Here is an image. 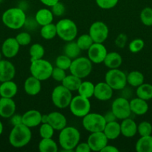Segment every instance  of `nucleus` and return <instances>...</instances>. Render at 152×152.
<instances>
[{"label": "nucleus", "mask_w": 152, "mask_h": 152, "mask_svg": "<svg viewBox=\"0 0 152 152\" xmlns=\"http://www.w3.org/2000/svg\"><path fill=\"white\" fill-rule=\"evenodd\" d=\"M80 134L76 128L73 126H66L60 131L58 141L62 151H74L75 148L80 142Z\"/></svg>", "instance_id": "nucleus-1"}, {"label": "nucleus", "mask_w": 152, "mask_h": 152, "mask_svg": "<svg viewBox=\"0 0 152 152\" xmlns=\"http://www.w3.org/2000/svg\"><path fill=\"white\" fill-rule=\"evenodd\" d=\"M25 11L20 7H10L6 10L1 16V21L7 28L11 30L22 28L26 22Z\"/></svg>", "instance_id": "nucleus-2"}, {"label": "nucleus", "mask_w": 152, "mask_h": 152, "mask_svg": "<svg viewBox=\"0 0 152 152\" xmlns=\"http://www.w3.org/2000/svg\"><path fill=\"white\" fill-rule=\"evenodd\" d=\"M32 137V133L28 126L24 124L14 126L9 134V142L13 148H23L28 145Z\"/></svg>", "instance_id": "nucleus-3"}, {"label": "nucleus", "mask_w": 152, "mask_h": 152, "mask_svg": "<svg viewBox=\"0 0 152 152\" xmlns=\"http://www.w3.org/2000/svg\"><path fill=\"white\" fill-rule=\"evenodd\" d=\"M57 36L65 42L73 41L77 35V27L70 19H62L56 24Z\"/></svg>", "instance_id": "nucleus-4"}, {"label": "nucleus", "mask_w": 152, "mask_h": 152, "mask_svg": "<svg viewBox=\"0 0 152 152\" xmlns=\"http://www.w3.org/2000/svg\"><path fill=\"white\" fill-rule=\"evenodd\" d=\"M53 66L49 61L44 59H37L31 62L30 73L31 76L40 81H45L52 77Z\"/></svg>", "instance_id": "nucleus-5"}, {"label": "nucleus", "mask_w": 152, "mask_h": 152, "mask_svg": "<svg viewBox=\"0 0 152 152\" xmlns=\"http://www.w3.org/2000/svg\"><path fill=\"white\" fill-rule=\"evenodd\" d=\"M69 70L71 74L82 80L87 77L91 74L92 70V62L88 57L78 56L73 59Z\"/></svg>", "instance_id": "nucleus-6"}, {"label": "nucleus", "mask_w": 152, "mask_h": 152, "mask_svg": "<svg viewBox=\"0 0 152 152\" xmlns=\"http://www.w3.org/2000/svg\"><path fill=\"white\" fill-rule=\"evenodd\" d=\"M72 97L71 91L64 87L63 85L56 86L52 92V103L60 109H63L69 106Z\"/></svg>", "instance_id": "nucleus-7"}, {"label": "nucleus", "mask_w": 152, "mask_h": 152, "mask_svg": "<svg viewBox=\"0 0 152 152\" xmlns=\"http://www.w3.org/2000/svg\"><path fill=\"white\" fill-rule=\"evenodd\" d=\"M105 82L113 91H122L127 86V74L119 68L110 69L105 74Z\"/></svg>", "instance_id": "nucleus-8"}, {"label": "nucleus", "mask_w": 152, "mask_h": 152, "mask_svg": "<svg viewBox=\"0 0 152 152\" xmlns=\"http://www.w3.org/2000/svg\"><path fill=\"white\" fill-rule=\"evenodd\" d=\"M106 123L104 116L97 113L89 112L82 120L83 129L90 133L103 132Z\"/></svg>", "instance_id": "nucleus-9"}, {"label": "nucleus", "mask_w": 152, "mask_h": 152, "mask_svg": "<svg viewBox=\"0 0 152 152\" xmlns=\"http://www.w3.org/2000/svg\"><path fill=\"white\" fill-rule=\"evenodd\" d=\"M69 107L73 115L83 118L84 116L90 112L91 103L89 98L78 94L73 96Z\"/></svg>", "instance_id": "nucleus-10"}, {"label": "nucleus", "mask_w": 152, "mask_h": 152, "mask_svg": "<svg viewBox=\"0 0 152 152\" xmlns=\"http://www.w3.org/2000/svg\"><path fill=\"white\" fill-rule=\"evenodd\" d=\"M111 110L116 117L117 120H124L130 117L131 112L130 107V101L127 98L120 96L113 100Z\"/></svg>", "instance_id": "nucleus-11"}, {"label": "nucleus", "mask_w": 152, "mask_h": 152, "mask_svg": "<svg viewBox=\"0 0 152 152\" xmlns=\"http://www.w3.org/2000/svg\"><path fill=\"white\" fill-rule=\"evenodd\" d=\"M89 34L94 42L104 43L109 35V28L104 22L96 21L89 27Z\"/></svg>", "instance_id": "nucleus-12"}, {"label": "nucleus", "mask_w": 152, "mask_h": 152, "mask_svg": "<svg viewBox=\"0 0 152 152\" xmlns=\"http://www.w3.org/2000/svg\"><path fill=\"white\" fill-rule=\"evenodd\" d=\"M87 50L88 58L94 64L102 63L108 53L103 43L94 42Z\"/></svg>", "instance_id": "nucleus-13"}, {"label": "nucleus", "mask_w": 152, "mask_h": 152, "mask_svg": "<svg viewBox=\"0 0 152 152\" xmlns=\"http://www.w3.org/2000/svg\"><path fill=\"white\" fill-rule=\"evenodd\" d=\"M108 140L103 132H93L88 137L87 143L90 147L91 151H101L108 144Z\"/></svg>", "instance_id": "nucleus-14"}, {"label": "nucleus", "mask_w": 152, "mask_h": 152, "mask_svg": "<svg viewBox=\"0 0 152 152\" xmlns=\"http://www.w3.org/2000/svg\"><path fill=\"white\" fill-rule=\"evenodd\" d=\"M20 45L15 37H9L6 39L1 45V53L4 57L11 59L15 57L19 51Z\"/></svg>", "instance_id": "nucleus-15"}, {"label": "nucleus", "mask_w": 152, "mask_h": 152, "mask_svg": "<svg viewBox=\"0 0 152 152\" xmlns=\"http://www.w3.org/2000/svg\"><path fill=\"white\" fill-rule=\"evenodd\" d=\"M113 94V90L110 86L104 82L97 83L95 85L93 96L98 100L107 101L110 100Z\"/></svg>", "instance_id": "nucleus-16"}, {"label": "nucleus", "mask_w": 152, "mask_h": 152, "mask_svg": "<svg viewBox=\"0 0 152 152\" xmlns=\"http://www.w3.org/2000/svg\"><path fill=\"white\" fill-rule=\"evenodd\" d=\"M16 74V68L11 62L5 59L0 60V83L13 80Z\"/></svg>", "instance_id": "nucleus-17"}, {"label": "nucleus", "mask_w": 152, "mask_h": 152, "mask_svg": "<svg viewBox=\"0 0 152 152\" xmlns=\"http://www.w3.org/2000/svg\"><path fill=\"white\" fill-rule=\"evenodd\" d=\"M16 105L12 98L1 97L0 99V117L10 118L16 111Z\"/></svg>", "instance_id": "nucleus-18"}, {"label": "nucleus", "mask_w": 152, "mask_h": 152, "mask_svg": "<svg viewBox=\"0 0 152 152\" xmlns=\"http://www.w3.org/2000/svg\"><path fill=\"white\" fill-rule=\"evenodd\" d=\"M42 114L37 110H29L22 114V124L28 128H34L41 124Z\"/></svg>", "instance_id": "nucleus-19"}, {"label": "nucleus", "mask_w": 152, "mask_h": 152, "mask_svg": "<svg viewBox=\"0 0 152 152\" xmlns=\"http://www.w3.org/2000/svg\"><path fill=\"white\" fill-rule=\"evenodd\" d=\"M48 123H49L55 131H61L66 126L67 120L62 113L53 111L48 114Z\"/></svg>", "instance_id": "nucleus-20"}, {"label": "nucleus", "mask_w": 152, "mask_h": 152, "mask_svg": "<svg viewBox=\"0 0 152 152\" xmlns=\"http://www.w3.org/2000/svg\"><path fill=\"white\" fill-rule=\"evenodd\" d=\"M42 88L41 81L33 76L28 77L24 83V90L29 96H36L40 92Z\"/></svg>", "instance_id": "nucleus-21"}, {"label": "nucleus", "mask_w": 152, "mask_h": 152, "mask_svg": "<svg viewBox=\"0 0 152 152\" xmlns=\"http://www.w3.org/2000/svg\"><path fill=\"white\" fill-rule=\"evenodd\" d=\"M121 134L127 138L135 136L137 133V124L134 120L130 117L122 120L120 123Z\"/></svg>", "instance_id": "nucleus-22"}, {"label": "nucleus", "mask_w": 152, "mask_h": 152, "mask_svg": "<svg viewBox=\"0 0 152 152\" xmlns=\"http://www.w3.org/2000/svg\"><path fill=\"white\" fill-rule=\"evenodd\" d=\"M130 107L131 112L136 115H144L148 111L147 101L141 98H134L130 100Z\"/></svg>", "instance_id": "nucleus-23"}, {"label": "nucleus", "mask_w": 152, "mask_h": 152, "mask_svg": "<svg viewBox=\"0 0 152 152\" xmlns=\"http://www.w3.org/2000/svg\"><path fill=\"white\" fill-rule=\"evenodd\" d=\"M18 86L12 80L5 81L0 84V96L1 97L13 98L16 95Z\"/></svg>", "instance_id": "nucleus-24"}, {"label": "nucleus", "mask_w": 152, "mask_h": 152, "mask_svg": "<svg viewBox=\"0 0 152 152\" xmlns=\"http://www.w3.org/2000/svg\"><path fill=\"white\" fill-rule=\"evenodd\" d=\"M34 19L38 25L43 26L48 24L52 23L54 20V15L52 10L48 8H41L36 13Z\"/></svg>", "instance_id": "nucleus-25"}, {"label": "nucleus", "mask_w": 152, "mask_h": 152, "mask_svg": "<svg viewBox=\"0 0 152 152\" xmlns=\"http://www.w3.org/2000/svg\"><path fill=\"white\" fill-rule=\"evenodd\" d=\"M103 132L108 140H113L117 139L121 135L120 124L116 120L107 123Z\"/></svg>", "instance_id": "nucleus-26"}, {"label": "nucleus", "mask_w": 152, "mask_h": 152, "mask_svg": "<svg viewBox=\"0 0 152 152\" xmlns=\"http://www.w3.org/2000/svg\"><path fill=\"white\" fill-rule=\"evenodd\" d=\"M103 63L110 69L119 68L122 64V57L117 52L107 53Z\"/></svg>", "instance_id": "nucleus-27"}, {"label": "nucleus", "mask_w": 152, "mask_h": 152, "mask_svg": "<svg viewBox=\"0 0 152 152\" xmlns=\"http://www.w3.org/2000/svg\"><path fill=\"white\" fill-rule=\"evenodd\" d=\"M137 152H152V136H142L137 141L135 145Z\"/></svg>", "instance_id": "nucleus-28"}, {"label": "nucleus", "mask_w": 152, "mask_h": 152, "mask_svg": "<svg viewBox=\"0 0 152 152\" xmlns=\"http://www.w3.org/2000/svg\"><path fill=\"white\" fill-rule=\"evenodd\" d=\"M80 52H81V50L78 47L77 42L74 41L67 42L63 48V54H65L72 60L80 56Z\"/></svg>", "instance_id": "nucleus-29"}, {"label": "nucleus", "mask_w": 152, "mask_h": 152, "mask_svg": "<svg viewBox=\"0 0 152 152\" xmlns=\"http://www.w3.org/2000/svg\"><path fill=\"white\" fill-rule=\"evenodd\" d=\"M81 82L82 80L80 78L72 74H70V75L66 76L61 83L64 87L71 91H77Z\"/></svg>", "instance_id": "nucleus-30"}, {"label": "nucleus", "mask_w": 152, "mask_h": 152, "mask_svg": "<svg viewBox=\"0 0 152 152\" xmlns=\"http://www.w3.org/2000/svg\"><path fill=\"white\" fill-rule=\"evenodd\" d=\"M38 150L40 152H57L58 144L52 138H42L38 144Z\"/></svg>", "instance_id": "nucleus-31"}, {"label": "nucleus", "mask_w": 152, "mask_h": 152, "mask_svg": "<svg viewBox=\"0 0 152 152\" xmlns=\"http://www.w3.org/2000/svg\"><path fill=\"white\" fill-rule=\"evenodd\" d=\"M144 75L140 71H133L127 74V83L131 87L137 88L140 85L144 83Z\"/></svg>", "instance_id": "nucleus-32"}, {"label": "nucleus", "mask_w": 152, "mask_h": 152, "mask_svg": "<svg viewBox=\"0 0 152 152\" xmlns=\"http://www.w3.org/2000/svg\"><path fill=\"white\" fill-rule=\"evenodd\" d=\"M136 94L137 97L144 100H150L152 99V85L149 83H142L137 88Z\"/></svg>", "instance_id": "nucleus-33"}, {"label": "nucleus", "mask_w": 152, "mask_h": 152, "mask_svg": "<svg viewBox=\"0 0 152 152\" xmlns=\"http://www.w3.org/2000/svg\"><path fill=\"white\" fill-rule=\"evenodd\" d=\"M94 88H95V85L92 82L83 81L80 83V86L77 89V92L80 96H83L89 99L92 96H93Z\"/></svg>", "instance_id": "nucleus-34"}, {"label": "nucleus", "mask_w": 152, "mask_h": 152, "mask_svg": "<svg viewBox=\"0 0 152 152\" xmlns=\"http://www.w3.org/2000/svg\"><path fill=\"white\" fill-rule=\"evenodd\" d=\"M40 35L44 39L51 40L57 36L56 25L53 23L42 26L40 29Z\"/></svg>", "instance_id": "nucleus-35"}, {"label": "nucleus", "mask_w": 152, "mask_h": 152, "mask_svg": "<svg viewBox=\"0 0 152 152\" xmlns=\"http://www.w3.org/2000/svg\"><path fill=\"white\" fill-rule=\"evenodd\" d=\"M29 54L31 56V62L43 59L45 55L44 48L40 43H34L30 47Z\"/></svg>", "instance_id": "nucleus-36"}, {"label": "nucleus", "mask_w": 152, "mask_h": 152, "mask_svg": "<svg viewBox=\"0 0 152 152\" xmlns=\"http://www.w3.org/2000/svg\"><path fill=\"white\" fill-rule=\"evenodd\" d=\"M76 42H77V45L80 48V50H87L91 47V45L93 44L94 42L89 34H84L80 35L77 39Z\"/></svg>", "instance_id": "nucleus-37"}, {"label": "nucleus", "mask_w": 152, "mask_h": 152, "mask_svg": "<svg viewBox=\"0 0 152 152\" xmlns=\"http://www.w3.org/2000/svg\"><path fill=\"white\" fill-rule=\"evenodd\" d=\"M141 22L145 26H152V8L146 7L142 10L139 15Z\"/></svg>", "instance_id": "nucleus-38"}, {"label": "nucleus", "mask_w": 152, "mask_h": 152, "mask_svg": "<svg viewBox=\"0 0 152 152\" xmlns=\"http://www.w3.org/2000/svg\"><path fill=\"white\" fill-rule=\"evenodd\" d=\"M72 62V59L66 56L65 54H62L60 55L56 58L55 65H56V67H58V68H62V69L66 71V70L69 69Z\"/></svg>", "instance_id": "nucleus-39"}, {"label": "nucleus", "mask_w": 152, "mask_h": 152, "mask_svg": "<svg viewBox=\"0 0 152 152\" xmlns=\"http://www.w3.org/2000/svg\"><path fill=\"white\" fill-rule=\"evenodd\" d=\"M55 131L49 123H41L39 129V133L41 138H52Z\"/></svg>", "instance_id": "nucleus-40"}, {"label": "nucleus", "mask_w": 152, "mask_h": 152, "mask_svg": "<svg viewBox=\"0 0 152 152\" xmlns=\"http://www.w3.org/2000/svg\"><path fill=\"white\" fill-rule=\"evenodd\" d=\"M137 133L140 137L148 136L152 134V125L148 121H142L137 126Z\"/></svg>", "instance_id": "nucleus-41"}, {"label": "nucleus", "mask_w": 152, "mask_h": 152, "mask_svg": "<svg viewBox=\"0 0 152 152\" xmlns=\"http://www.w3.org/2000/svg\"><path fill=\"white\" fill-rule=\"evenodd\" d=\"M145 47V42L139 38L134 39L128 45L130 51L133 53H137L141 51Z\"/></svg>", "instance_id": "nucleus-42"}, {"label": "nucleus", "mask_w": 152, "mask_h": 152, "mask_svg": "<svg viewBox=\"0 0 152 152\" xmlns=\"http://www.w3.org/2000/svg\"><path fill=\"white\" fill-rule=\"evenodd\" d=\"M16 39L20 46H26L31 43V36L28 32H21L16 36Z\"/></svg>", "instance_id": "nucleus-43"}, {"label": "nucleus", "mask_w": 152, "mask_h": 152, "mask_svg": "<svg viewBox=\"0 0 152 152\" xmlns=\"http://www.w3.org/2000/svg\"><path fill=\"white\" fill-rule=\"evenodd\" d=\"M96 4L101 9L109 10L116 7L119 0H95Z\"/></svg>", "instance_id": "nucleus-44"}, {"label": "nucleus", "mask_w": 152, "mask_h": 152, "mask_svg": "<svg viewBox=\"0 0 152 152\" xmlns=\"http://www.w3.org/2000/svg\"><path fill=\"white\" fill-rule=\"evenodd\" d=\"M66 73L65 70L58 68V67H55V68H53V70H52V77H52V79L56 82H61V83L63 80L66 77Z\"/></svg>", "instance_id": "nucleus-45"}, {"label": "nucleus", "mask_w": 152, "mask_h": 152, "mask_svg": "<svg viewBox=\"0 0 152 152\" xmlns=\"http://www.w3.org/2000/svg\"><path fill=\"white\" fill-rule=\"evenodd\" d=\"M51 10H52V13H53L54 16H61L64 14L65 13V6L61 1H58L56 4H54L53 6L51 7Z\"/></svg>", "instance_id": "nucleus-46"}, {"label": "nucleus", "mask_w": 152, "mask_h": 152, "mask_svg": "<svg viewBox=\"0 0 152 152\" xmlns=\"http://www.w3.org/2000/svg\"><path fill=\"white\" fill-rule=\"evenodd\" d=\"M127 42H128V37L126 34H119L115 39V45L116 47L119 48H123L126 45Z\"/></svg>", "instance_id": "nucleus-47"}, {"label": "nucleus", "mask_w": 152, "mask_h": 152, "mask_svg": "<svg viewBox=\"0 0 152 152\" xmlns=\"http://www.w3.org/2000/svg\"><path fill=\"white\" fill-rule=\"evenodd\" d=\"M75 151L76 152H90L92 151L90 149L89 144L86 142H81L78 143L76 148H75Z\"/></svg>", "instance_id": "nucleus-48"}, {"label": "nucleus", "mask_w": 152, "mask_h": 152, "mask_svg": "<svg viewBox=\"0 0 152 152\" xmlns=\"http://www.w3.org/2000/svg\"><path fill=\"white\" fill-rule=\"evenodd\" d=\"M10 119V123L13 125V126H17V125L22 123V115H20V114H14Z\"/></svg>", "instance_id": "nucleus-49"}, {"label": "nucleus", "mask_w": 152, "mask_h": 152, "mask_svg": "<svg viewBox=\"0 0 152 152\" xmlns=\"http://www.w3.org/2000/svg\"><path fill=\"white\" fill-rule=\"evenodd\" d=\"M103 116H104V120H105L106 123H110V122L116 121V120H117V118H116V117L115 116V114H113V112L112 111V110L107 111V112Z\"/></svg>", "instance_id": "nucleus-50"}, {"label": "nucleus", "mask_w": 152, "mask_h": 152, "mask_svg": "<svg viewBox=\"0 0 152 152\" xmlns=\"http://www.w3.org/2000/svg\"><path fill=\"white\" fill-rule=\"evenodd\" d=\"M119 150L118 149V148H116L114 145H110L107 144L102 150H101V152H119Z\"/></svg>", "instance_id": "nucleus-51"}, {"label": "nucleus", "mask_w": 152, "mask_h": 152, "mask_svg": "<svg viewBox=\"0 0 152 152\" xmlns=\"http://www.w3.org/2000/svg\"><path fill=\"white\" fill-rule=\"evenodd\" d=\"M60 0H40V2L42 4H43L44 5L47 6V7H52L54 4H56L57 2H58Z\"/></svg>", "instance_id": "nucleus-52"}, {"label": "nucleus", "mask_w": 152, "mask_h": 152, "mask_svg": "<svg viewBox=\"0 0 152 152\" xmlns=\"http://www.w3.org/2000/svg\"><path fill=\"white\" fill-rule=\"evenodd\" d=\"M48 123V114H42L41 123Z\"/></svg>", "instance_id": "nucleus-53"}, {"label": "nucleus", "mask_w": 152, "mask_h": 152, "mask_svg": "<svg viewBox=\"0 0 152 152\" xmlns=\"http://www.w3.org/2000/svg\"><path fill=\"white\" fill-rule=\"evenodd\" d=\"M3 132V124L1 121H0V136L1 135Z\"/></svg>", "instance_id": "nucleus-54"}, {"label": "nucleus", "mask_w": 152, "mask_h": 152, "mask_svg": "<svg viewBox=\"0 0 152 152\" xmlns=\"http://www.w3.org/2000/svg\"><path fill=\"white\" fill-rule=\"evenodd\" d=\"M1 54H2V53H1V51H0V60L1 59Z\"/></svg>", "instance_id": "nucleus-55"}, {"label": "nucleus", "mask_w": 152, "mask_h": 152, "mask_svg": "<svg viewBox=\"0 0 152 152\" xmlns=\"http://www.w3.org/2000/svg\"><path fill=\"white\" fill-rule=\"evenodd\" d=\"M0 84H1V83H0Z\"/></svg>", "instance_id": "nucleus-56"}]
</instances>
